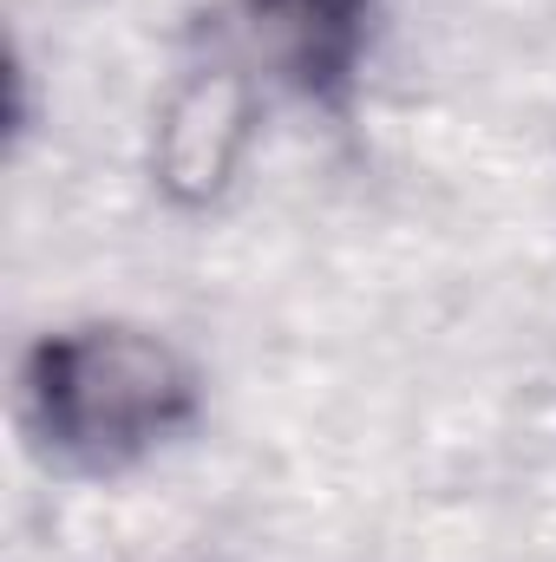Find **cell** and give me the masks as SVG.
<instances>
[{
    "mask_svg": "<svg viewBox=\"0 0 556 562\" xmlns=\"http://www.w3.org/2000/svg\"><path fill=\"white\" fill-rule=\"evenodd\" d=\"M20 413L66 471H125L197 419V373L151 327L86 321L26 353Z\"/></svg>",
    "mask_w": 556,
    "mask_h": 562,
    "instance_id": "1",
    "label": "cell"
},
{
    "mask_svg": "<svg viewBox=\"0 0 556 562\" xmlns=\"http://www.w3.org/2000/svg\"><path fill=\"white\" fill-rule=\"evenodd\" d=\"M249 144V92L236 72H197L157 119V183L177 203H210Z\"/></svg>",
    "mask_w": 556,
    "mask_h": 562,
    "instance_id": "2",
    "label": "cell"
},
{
    "mask_svg": "<svg viewBox=\"0 0 556 562\" xmlns=\"http://www.w3.org/2000/svg\"><path fill=\"white\" fill-rule=\"evenodd\" d=\"M263 13L281 26V46L308 92H341L354 79L367 0H263Z\"/></svg>",
    "mask_w": 556,
    "mask_h": 562,
    "instance_id": "3",
    "label": "cell"
}]
</instances>
